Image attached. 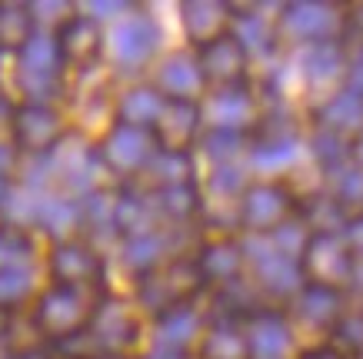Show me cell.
I'll return each mask as SVG.
<instances>
[{
  "instance_id": "1",
  "label": "cell",
  "mask_w": 363,
  "mask_h": 359,
  "mask_svg": "<svg viewBox=\"0 0 363 359\" xmlns=\"http://www.w3.org/2000/svg\"><path fill=\"white\" fill-rule=\"evenodd\" d=\"M200 296H207V283L197 270L194 250L177 253L170 260L143 270L140 276H133V303L140 306V313L150 323L197 306Z\"/></svg>"
},
{
  "instance_id": "2",
  "label": "cell",
  "mask_w": 363,
  "mask_h": 359,
  "mask_svg": "<svg viewBox=\"0 0 363 359\" xmlns=\"http://www.w3.org/2000/svg\"><path fill=\"white\" fill-rule=\"evenodd\" d=\"M111 290V286H107ZM107 290H77V286L44 283L27 303V319L44 346H57L90 326Z\"/></svg>"
},
{
  "instance_id": "3",
  "label": "cell",
  "mask_w": 363,
  "mask_h": 359,
  "mask_svg": "<svg viewBox=\"0 0 363 359\" xmlns=\"http://www.w3.org/2000/svg\"><path fill=\"white\" fill-rule=\"evenodd\" d=\"M7 133L23 160H47L70 137V113L57 100H13L7 110Z\"/></svg>"
},
{
  "instance_id": "4",
  "label": "cell",
  "mask_w": 363,
  "mask_h": 359,
  "mask_svg": "<svg viewBox=\"0 0 363 359\" xmlns=\"http://www.w3.org/2000/svg\"><path fill=\"white\" fill-rule=\"evenodd\" d=\"M150 319L140 313V306L127 303V296L107 290L100 300L97 313L90 319V336L97 339L104 356H121V359H140L143 336H147Z\"/></svg>"
},
{
  "instance_id": "5",
  "label": "cell",
  "mask_w": 363,
  "mask_h": 359,
  "mask_svg": "<svg viewBox=\"0 0 363 359\" xmlns=\"http://www.w3.org/2000/svg\"><path fill=\"white\" fill-rule=\"evenodd\" d=\"M47 283L77 286V290H107V256L87 233L54 239L44 253Z\"/></svg>"
},
{
  "instance_id": "6",
  "label": "cell",
  "mask_w": 363,
  "mask_h": 359,
  "mask_svg": "<svg viewBox=\"0 0 363 359\" xmlns=\"http://www.w3.org/2000/svg\"><path fill=\"white\" fill-rule=\"evenodd\" d=\"M54 44H57V54H60V64H64L67 76L94 74L107 60V23L97 21L84 7H77L54 30Z\"/></svg>"
},
{
  "instance_id": "7",
  "label": "cell",
  "mask_w": 363,
  "mask_h": 359,
  "mask_svg": "<svg viewBox=\"0 0 363 359\" xmlns=\"http://www.w3.org/2000/svg\"><path fill=\"white\" fill-rule=\"evenodd\" d=\"M297 217V193L286 180H253L240 196V229L253 237H274Z\"/></svg>"
},
{
  "instance_id": "8",
  "label": "cell",
  "mask_w": 363,
  "mask_h": 359,
  "mask_svg": "<svg viewBox=\"0 0 363 359\" xmlns=\"http://www.w3.org/2000/svg\"><path fill=\"white\" fill-rule=\"evenodd\" d=\"M277 37L290 47H317L343 40V7L333 4H284L277 11Z\"/></svg>"
},
{
  "instance_id": "9",
  "label": "cell",
  "mask_w": 363,
  "mask_h": 359,
  "mask_svg": "<svg viewBox=\"0 0 363 359\" xmlns=\"http://www.w3.org/2000/svg\"><path fill=\"white\" fill-rule=\"evenodd\" d=\"M97 160L107 166V173L121 176L127 183H137L143 170L150 166L157 156V140L150 130L140 127H127V123H113L107 133H100L94 140Z\"/></svg>"
},
{
  "instance_id": "10",
  "label": "cell",
  "mask_w": 363,
  "mask_h": 359,
  "mask_svg": "<svg viewBox=\"0 0 363 359\" xmlns=\"http://www.w3.org/2000/svg\"><path fill=\"white\" fill-rule=\"evenodd\" d=\"M353 260L350 246L343 233H320V237H310L303 253H300V273H303V283L310 286H323V290H337V293H347L353 276Z\"/></svg>"
},
{
  "instance_id": "11",
  "label": "cell",
  "mask_w": 363,
  "mask_h": 359,
  "mask_svg": "<svg viewBox=\"0 0 363 359\" xmlns=\"http://www.w3.org/2000/svg\"><path fill=\"white\" fill-rule=\"evenodd\" d=\"M194 260H197V270L207 283V293H217L223 286L237 283L240 276H247V243L233 233L210 229L197 239Z\"/></svg>"
},
{
  "instance_id": "12",
  "label": "cell",
  "mask_w": 363,
  "mask_h": 359,
  "mask_svg": "<svg viewBox=\"0 0 363 359\" xmlns=\"http://www.w3.org/2000/svg\"><path fill=\"white\" fill-rule=\"evenodd\" d=\"M200 107H203V130L217 133L253 137V130L260 127V117H264V103L257 100L253 84L233 90H210L207 97L200 100Z\"/></svg>"
},
{
  "instance_id": "13",
  "label": "cell",
  "mask_w": 363,
  "mask_h": 359,
  "mask_svg": "<svg viewBox=\"0 0 363 359\" xmlns=\"http://www.w3.org/2000/svg\"><path fill=\"white\" fill-rule=\"evenodd\" d=\"M250 60L247 47L240 44L237 33H223L213 44L200 47L197 50V64L200 76H203V87L210 90H233V87H247L250 80Z\"/></svg>"
},
{
  "instance_id": "14",
  "label": "cell",
  "mask_w": 363,
  "mask_h": 359,
  "mask_svg": "<svg viewBox=\"0 0 363 359\" xmlns=\"http://www.w3.org/2000/svg\"><path fill=\"white\" fill-rule=\"evenodd\" d=\"M150 133L157 140V150L194 153V147L203 137V107H200V100L167 97Z\"/></svg>"
},
{
  "instance_id": "15",
  "label": "cell",
  "mask_w": 363,
  "mask_h": 359,
  "mask_svg": "<svg viewBox=\"0 0 363 359\" xmlns=\"http://www.w3.org/2000/svg\"><path fill=\"white\" fill-rule=\"evenodd\" d=\"M284 313H286L290 329L294 326L313 329V333H320L323 339H330L337 323H340V316L347 313V293L303 283V290L284 306Z\"/></svg>"
},
{
  "instance_id": "16",
  "label": "cell",
  "mask_w": 363,
  "mask_h": 359,
  "mask_svg": "<svg viewBox=\"0 0 363 359\" xmlns=\"http://www.w3.org/2000/svg\"><path fill=\"white\" fill-rule=\"evenodd\" d=\"M180 27L190 50L213 44L217 37L233 30V7L220 0H190L180 4Z\"/></svg>"
},
{
  "instance_id": "17",
  "label": "cell",
  "mask_w": 363,
  "mask_h": 359,
  "mask_svg": "<svg viewBox=\"0 0 363 359\" xmlns=\"http://www.w3.org/2000/svg\"><path fill=\"white\" fill-rule=\"evenodd\" d=\"M243 326H247L250 359H286L294 329H290L286 313L280 306H264V309H257Z\"/></svg>"
},
{
  "instance_id": "18",
  "label": "cell",
  "mask_w": 363,
  "mask_h": 359,
  "mask_svg": "<svg viewBox=\"0 0 363 359\" xmlns=\"http://www.w3.org/2000/svg\"><path fill=\"white\" fill-rule=\"evenodd\" d=\"M247 319L207 313V326L200 333L197 359H250V343H247Z\"/></svg>"
},
{
  "instance_id": "19",
  "label": "cell",
  "mask_w": 363,
  "mask_h": 359,
  "mask_svg": "<svg viewBox=\"0 0 363 359\" xmlns=\"http://www.w3.org/2000/svg\"><path fill=\"white\" fill-rule=\"evenodd\" d=\"M310 120H313V130L353 140L363 130V97H357L350 90H337L333 97L313 107Z\"/></svg>"
},
{
  "instance_id": "20",
  "label": "cell",
  "mask_w": 363,
  "mask_h": 359,
  "mask_svg": "<svg viewBox=\"0 0 363 359\" xmlns=\"http://www.w3.org/2000/svg\"><path fill=\"white\" fill-rule=\"evenodd\" d=\"M164 93L143 76L137 84L117 93V120L113 123H127V127H140V130H154L160 107H164Z\"/></svg>"
},
{
  "instance_id": "21",
  "label": "cell",
  "mask_w": 363,
  "mask_h": 359,
  "mask_svg": "<svg viewBox=\"0 0 363 359\" xmlns=\"http://www.w3.org/2000/svg\"><path fill=\"white\" fill-rule=\"evenodd\" d=\"M40 23L33 4H0V57H21L37 40Z\"/></svg>"
},
{
  "instance_id": "22",
  "label": "cell",
  "mask_w": 363,
  "mask_h": 359,
  "mask_svg": "<svg viewBox=\"0 0 363 359\" xmlns=\"http://www.w3.org/2000/svg\"><path fill=\"white\" fill-rule=\"evenodd\" d=\"M297 220L307 227L310 237H320V233H343L350 213L337 203L330 190H320V193L297 196Z\"/></svg>"
},
{
  "instance_id": "23",
  "label": "cell",
  "mask_w": 363,
  "mask_h": 359,
  "mask_svg": "<svg viewBox=\"0 0 363 359\" xmlns=\"http://www.w3.org/2000/svg\"><path fill=\"white\" fill-rule=\"evenodd\" d=\"M330 190L333 196H337V203H340L350 217H360L363 213V170L357 164H343V166H337V170H330Z\"/></svg>"
},
{
  "instance_id": "24",
  "label": "cell",
  "mask_w": 363,
  "mask_h": 359,
  "mask_svg": "<svg viewBox=\"0 0 363 359\" xmlns=\"http://www.w3.org/2000/svg\"><path fill=\"white\" fill-rule=\"evenodd\" d=\"M333 346H340L347 356H360L363 353V309H350L347 306V313L340 316V323H337V329H333L330 336Z\"/></svg>"
},
{
  "instance_id": "25",
  "label": "cell",
  "mask_w": 363,
  "mask_h": 359,
  "mask_svg": "<svg viewBox=\"0 0 363 359\" xmlns=\"http://www.w3.org/2000/svg\"><path fill=\"white\" fill-rule=\"evenodd\" d=\"M30 250V233L0 223V273L23 263V253Z\"/></svg>"
},
{
  "instance_id": "26",
  "label": "cell",
  "mask_w": 363,
  "mask_h": 359,
  "mask_svg": "<svg viewBox=\"0 0 363 359\" xmlns=\"http://www.w3.org/2000/svg\"><path fill=\"white\" fill-rule=\"evenodd\" d=\"M21 164H23V156L13 147L11 133H7V123H0V180H13V176L21 173Z\"/></svg>"
},
{
  "instance_id": "27",
  "label": "cell",
  "mask_w": 363,
  "mask_h": 359,
  "mask_svg": "<svg viewBox=\"0 0 363 359\" xmlns=\"http://www.w3.org/2000/svg\"><path fill=\"white\" fill-rule=\"evenodd\" d=\"M347 50H363V4L343 7V40Z\"/></svg>"
},
{
  "instance_id": "28",
  "label": "cell",
  "mask_w": 363,
  "mask_h": 359,
  "mask_svg": "<svg viewBox=\"0 0 363 359\" xmlns=\"http://www.w3.org/2000/svg\"><path fill=\"white\" fill-rule=\"evenodd\" d=\"M343 239L350 246L353 260H363V213L360 217H350V223L343 227Z\"/></svg>"
},
{
  "instance_id": "29",
  "label": "cell",
  "mask_w": 363,
  "mask_h": 359,
  "mask_svg": "<svg viewBox=\"0 0 363 359\" xmlns=\"http://www.w3.org/2000/svg\"><path fill=\"white\" fill-rule=\"evenodd\" d=\"M297 359H350V356H347L340 346H333L330 339H323V343H313V346L300 349Z\"/></svg>"
},
{
  "instance_id": "30",
  "label": "cell",
  "mask_w": 363,
  "mask_h": 359,
  "mask_svg": "<svg viewBox=\"0 0 363 359\" xmlns=\"http://www.w3.org/2000/svg\"><path fill=\"white\" fill-rule=\"evenodd\" d=\"M347 293H353V296H360L363 300V260H357V266H353V276H350Z\"/></svg>"
},
{
  "instance_id": "31",
  "label": "cell",
  "mask_w": 363,
  "mask_h": 359,
  "mask_svg": "<svg viewBox=\"0 0 363 359\" xmlns=\"http://www.w3.org/2000/svg\"><path fill=\"white\" fill-rule=\"evenodd\" d=\"M350 160H353V164H357V166H360V170H363V130H360V133H357V137H353V140H350Z\"/></svg>"
},
{
  "instance_id": "32",
  "label": "cell",
  "mask_w": 363,
  "mask_h": 359,
  "mask_svg": "<svg viewBox=\"0 0 363 359\" xmlns=\"http://www.w3.org/2000/svg\"><path fill=\"white\" fill-rule=\"evenodd\" d=\"M7 193H11V180H0V213L7 207Z\"/></svg>"
},
{
  "instance_id": "33",
  "label": "cell",
  "mask_w": 363,
  "mask_h": 359,
  "mask_svg": "<svg viewBox=\"0 0 363 359\" xmlns=\"http://www.w3.org/2000/svg\"><path fill=\"white\" fill-rule=\"evenodd\" d=\"M353 359H363V353H360V356H353Z\"/></svg>"
},
{
  "instance_id": "34",
  "label": "cell",
  "mask_w": 363,
  "mask_h": 359,
  "mask_svg": "<svg viewBox=\"0 0 363 359\" xmlns=\"http://www.w3.org/2000/svg\"><path fill=\"white\" fill-rule=\"evenodd\" d=\"M54 359H57V356H54Z\"/></svg>"
}]
</instances>
